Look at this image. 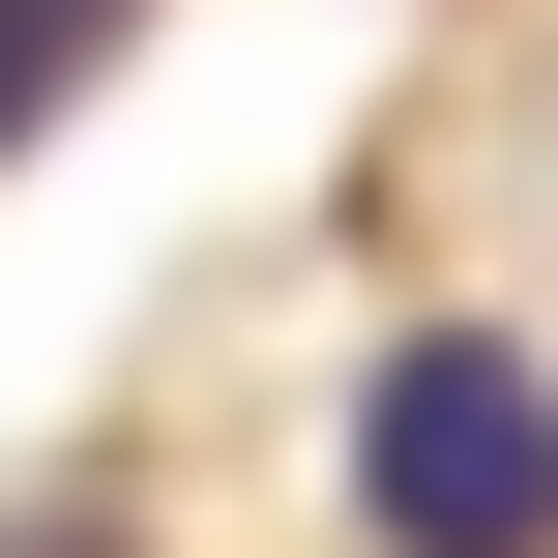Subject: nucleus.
I'll return each instance as SVG.
<instances>
[{
  "mask_svg": "<svg viewBox=\"0 0 558 558\" xmlns=\"http://www.w3.org/2000/svg\"><path fill=\"white\" fill-rule=\"evenodd\" d=\"M0 558H88V530H0Z\"/></svg>",
  "mask_w": 558,
  "mask_h": 558,
  "instance_id": "obj_2",
  "label": "nucleus"
},
{
  "mask_svg": "<svg viewBox=\"0 0 558 558\" xmlns=\"http://www.w3.org/2000/svg\"><path fill=\"white\" fill-rule=\"evenodd\" d=\"M353 530L383 558H558V383L500 324H412L353 383Z\"/></svg>",
  "mask_w": 558,
  "mask_h": 558,
  "instance_id": "obj_1",
  "label": "nucleus"
}]
</instances>
